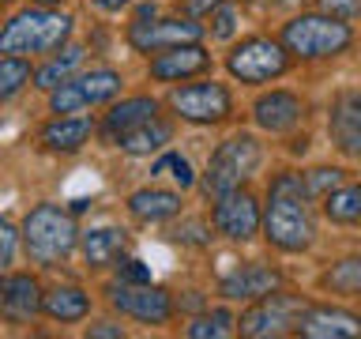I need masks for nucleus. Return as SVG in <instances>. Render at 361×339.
Masks as SVG:
<instances>
[{"mask_svg":"<svg viewBox=\"0 0 361 339\" xmlns=\"http://www.w3.org/2000/svg\"><path fill=\"white\" fill-rule=\"evenodd\" d=\"M305 200H309V192H305L301 174H279L271 181L264 234L282 253H305L316 242V222H312V211Z\"/></svg>","mask_w":361,"mask_h":339,"instance_id":"1","label":"nucleus"},{"mask_svg":"<svg viewBox=\"0 0 361 339\" xmlns=\"http://www.w3.org/2000/svg\"><path fill=\"white\" fill-rule=\"evenodd\" d=\"M72 34V16L53 8H27L11 16L0 30V53L4 56H34V53H53L61 49Z\"/></svg>","mask_w":361,"mask_h":339,"instance_id":"2","label":"nucleus"},{"mask_svg":"<svg viewBox=\"0 0 361 339\" xmlns=\"http://www.w3.org/2000/svg\"><path fill=\"white\" fill-rule=\"evenodd\" d=\"M23 245H27L34 264L56 268L79 245V230H75L72 211L56 208V203H38L23 219Z\"/></svg>","mask_w":361,"mask_h":339,"instance_id":"3","label":"nucleus"},{"mask_svg":"<svg viewBox=\"0 0 361 339\" xmlns=\"http://www.w3.org/2000/svg\"><path fill=\"white\" fill-rule=\"evenodd\" d=\"M350 42H354L350 23L327 16V11H320V16H293L286 27H282V45H286V53L301 56V61L335 56V53H343Z\"/></svg>","mask_w":361,"mask_h":339,"instance_id":"4","label":"nucleus"},{"mask_svg":"<svg viewBox=\"0 0 361 339\" xmlns=\"http://www.w3.org/2000/svg\"><path fill=\"white\" fill-rule=\"evenodd\" d=\"M259 166V143L256 136H230L226 143H219V151L211 155V166L203 174V192L207 196H226V192H237L241 181Z\"/></svg>","mask_w":361,"mask_h":339,"instance_id":"5","label":"nucleus"},{"mask_svg":"<svg viewBox=\"0 0 361 339\" xmlns=\"http://www.w3.org/2000/svg\"><path fill=\"white\" fill-rule=\"evenodd\" d=\"M305 309H309V305H305L298 294L271 290L267 298H256V305L241 316V321H237V328H241V335H248V339L286 335V332H298Z\"/></svg>","mask_w":361,"mask_h":339,"instance_id":"6","label":"nucleus"},{"mask_svg":"<svg viewBox=\"0 0 361 339\" xmlns=\"http://www.w3.org/2000/svg\"><path fill=\"white\" fill-rule=\"evenodd\" d=\"M226 68H230L233 79L241 83H267V79H279L290 68L286 45L271 42V38H245L241 45H233L230 56H226Z\"/></svg>","mask_w":361,"mask_h":339,"instance_id":"7","label":"nucleus"},{"mask_svg":"<svg viewBox=\"0 0 361 339\" xmlns=\"http://www.w3.org/2000/svg\"><path fill=\"white\" fill-rule=\"evenodd\" d=\"M121 76L113 68H94L87 76H75V79H64L61 87L49 90V109L53 113H75V109H87V106H98V102H109L121 95Z\"/></svg>","mask_w":361,"mask_h":339,"instance_id":"8","label":"nucleus"},{"mask_svg":"<svg viewBox=\"0 0 361 339\" xmlns=\"http://www.w3.org/2000/svg\"><path fill=\"white\" fill-rule=\"evenodd\" d=\"M106 294H109L113 309H121L124 316H135L143 324H166L173 316L169 294L151 287V282H113Z\"/></svg>","mask_w":361,"mask_h":339,"instance_id":"9","label":"nucleus"},{"mask_svg":"<svg viewBox=\"0 0 361 339\" xmlns=\"http://www.w3.org/2000/svg\"><path fill=\"white\" fill-rule=\"evenodd\" d=\"M203 38V27L196 19H135L128 27V45L140 53H162V49H173V45H188V42H200Z\"/></svg>","mask_w":361,"mask_h":339,"instance_id":"10","label":"nucleus"},{"mask_svg":"<svg viewBox=\"0 0 361 339\" xmlns=\"http://www.w3.org/2000/svg\"><path fill=\"white\" fill-rule=\"evenodd\" d=\"M169 106L177 109V117H185L192 124H214V121H226L230 117V90L222 83H192V87H180L169 95Z\"/></svg>","mask_w":361,"mask_h":339,"instance_id":"11","label":"nucleus"},{"mask_svg":"<svg viewBox=\"0 0 361 339\" xmlns=\"http://www.w3.org/2000/svg\"><path fill=\"white\" fill-rule=\"evenodd\" d=\"M259 208L256 200L248 196V192H226V196H219V203H214V230L226 234L230 242H248V237H256L259 230Z\"/></svg>","mask_w":361,"mask_h":339,"instance_id":"12","label":"nucleus"},{"mask_svg":"<svg viewBox=\"0 0 361 339\" xmlns=\"http://www.w3.org/2000/svg\"><path fill=\"white\" fill-rule=\"evenodd\" d=\"M327 132H331V143L343 155L361 158V95L357 90H343V95L331 102Z\"/></svg>","mask_w":361,"mask_h":339,"instance_id":"13","label":"nucleus"},{"mask_svg":"<svg viewBox=\"0 0 361 339\" xmlns=\"http://www.w3.org/2000/svg\"><path fill=\"white\" fill-rule=\"evenodd\" d=\"M298 335L305 339H357L361 335V316L350 309H331V305H316L305 309Z\"/></svg>","mask_w":361,"mask_h":339,"instance_id":"14","label":"nucleus"},{"mask_svg":"<svg viewBox=\"0 0 361 339\" xmlns=\"http://www.w3.org/2000/svg\"><path fill=\"white\" fill-rule=\"evenodd\" d=\"M42 313V290L30 275H8L0 282V316L8 324H30Z\"/></svg>","mask_w":361,"mask_h":339,"instance_id":"15","label":"nucleus"},{"mask_svg":"<svg viewBox=\"0 0 361 339\" xmlns=\"http://www.w3.org/2000/svg\"><path fill=\"white\" fill-rule=\"evenodd\" d=\"M154 117H158V102L154 98H147V95L124 98V102H117V106L106 113V121H102V136H106L109 143H121L128 132L143 129V124L154 121Z\"/></svg>","mask_w":361,"mask_h":339,"instance_id":"16","label":"nucleus"},{"mask_svg":"<svg viewBox=\"0 0 361 339\" xmlns=\"http://www.w3.org/2000/svg\"><path fill=\"white\" fill-rule=\"evenodd\" d=\"M282 275L275 268H264V264H248L241 271L222 279V298L230 302H256V298H267L271 290H279Z\"/></svg>","mask_w":361,"mask_h":339,"instance_id":"17","label":"nucleus"},{"mask_svg":"<svg viewBox=\"0 0 361 339\" xmlns=\"http://www.w3.org/2000/svg\"><path fill=\"white\" fill-rule=\"evenodd\" d=\"M207 64H211V53L200 42H188V45H173L162 56H154L151 76L154 79H188V76H200Z\"/></svg>","mask_w":361,"mask_h":339,"instance_id":"18","label":"nucleus"},{"mask_svg":"<svg viewBox=\"0 0 361 339\" xmlns=\"http://www.w3.org/2000/svg\"><path fill=\"white\" fill-rule=\"evenodd\" d=\"M252 117L259 129L267 132H290L293 124L301 121V102L298 95H290V90H271V95H264L252 106Z\"/></svg>","mask_w":361,"mask_h":339,"instance_id":"19","label":"nucleus"},{"mask_svg":"<svg viewBox=\"0 0 361 339\" xmlns=\"http://www.w3.org/2000/svg\"><path fill=\"white\" fill-rule=\"evenodd\" d=\"M79 245H83L87 268H109V264H117V260L124 256L128 234L117 230V226H102V230H87Z\"/></svg>","mask_w":361,"mask_h":339,"instance_id":"20","label":"nucleus"},{"mask_svg":"<svg viewBox=\"0 0 361 339\" xmlns=\"http://www.w3.org/2000/svg\"><path fill=\"white\" fill-rule=\"evenodd\" d=\"M90 132H94V121L90 117H61L49 129H42V143L53 155H72L90 140Z\"/></svg>","mask_w":361,"mask_h":339,"instance_id":"21","label":"nucleus"},{"mask_svg":"<svg viewBox=\"0 0 361 339\" xmlns=\"http://www.w3.org/2000/svg\"><path fill=\"white\" fill-rule=\"evenodd\" d=\"M128 211L140 222H166L180 211V196L169 189H140V192H132Z\"/></svg>","mask_w":361,"mask_h":339,"instance_id":"22","label":"nucleus"},{"mask_svg":"<svg viewBox=\"0 0 361 339\" xmlns=\"http://www.w3.org/2000/svg\"><path fill=\"white\" fill-rule=\"evenodd\" d=\"M42 313L53 316V321H83V316L90 313V294L79 290V287H53L49 294L42 298Z\"/></svg>","mask_w":361,"mask_h":339,"instance_id":"23","label":"nucleus"},{"mask_svg":"<svg viewBox=\"0 0 361 339\" xmlns=\"http://www.w3.org/2000/svg\"><path fill=\"white\" fill-rule=\"evenodd\" d=\"M320 287L331 294H343V298H361V256L338 260L335 268H327L320 275Z\"/></svg>","mask_w":361,"mask_h":339,"instance_id":"24","label":"nucleus"},{"mask_svg":"<svg viewBox=\"0 0 361 339\" xmlns=\"http://www.w3.org/2000/svg\"><path fill=\"white\" fill-rule=\"evenodd\" d=\"M79 61H83V49L79 45H68V49L61 56H53V61H45L38 72H34V87L38 90H53L61 87L64 79H72V72L79 68Z\"/></svg>","mask_w":361,"mask_h":339,"instance_id":"25","label":"nucleus"},{"mask_svg":"<svg viewBox=\"0 0 361 339\" xmlns=\"http://www.w3.org/2000/svg\"><path fill=\"white\" fill-rule=\"evenodd\" d=\"M324 211L331 222L357 226L361 222V185H338L331 196H324Z\"/></svg>","mask_w":361,"mask_h":339,"instance_id":"26","label":"nucleus"},{"mask_svg":"<svg viewBox=\"0 0 361 339\" xmlns=\"http://www.w3.org/2000/svg\"><path fill=\"white\" fill-rule=\"evenodd\" d=\"M169 140H173V129H169L166 121L154 117V121H147L143 129H135V132L124 136L121 147H124L128 155H151V151H162Z\"/></svg>","mask_w":361,"mask_h":339,"instance_id":"27","label":"nucleus"},{"mask_svg":"<svg viewBox=\"0 0 361 339\" xmlns=\"http://www.w3.org/2000/svg\"><path fill=\"white\" fill-rule=\"evenodd\" d=\"M27 83H30L27 56H0V102L16 98Z\"/></svg>","mask_w":361,"mask_h":339,"instance_id":"28","label":"nucleus"},{"mask_svg":"<svg viewBox=\"0 0 361 339\" xmlns=\"http://www.w3.org/2000/svg\"><path fill=\"white\" fill-rule=\"evenodd\" d=\"M230 332H233V316L226 313V309H214L207 316H196V321L185 328L188 339H222V335H230Z\"/></svg>","mask_w":361,"mask_h":339,"instance_id":"29","label":"nucleus"},{"mask_svg":"<svg viewBox=\"0 0 361 339\" xmlns=\"http://www.w3.org/2000/svg\"><path fill=\"white\" fill-rule=\"evenodd\" d=\"M301 181H305L309 200H324V196H331V192L343 185V170H335V166H316V170H309V174H301Z\"/></svg>","mask_w":361,"mask_h":339,"instance_id":"30","label":"nucleus"},{"mask_svg":"<svg viewBox=\"0 0 361 339\" xmlns=\"http://www.w3.org/2000/svg\"><path fill=\"white\" fill-rule=\"evenodd\" d=\"M169 237L180 242V245H211V226L203 219H185V222H177L173 230H169Z\"/></svg>","mask_w":361,"mask_h":339,"instance_id":"31","label":"nucleus"},{"mask_svg":"<svg viewBox=\"0 0 361 339\" xmlns=\"http://www.w3.org/2000/svg\"><path fill=\"white\" fill-rule=\"evenodd\" d=\"M166 170H173V181H177L180 189L196 185V174H192V162H188V158H180V155L158 158V162H154V174H166Z\"/></svg>","mask_w":361,"mask_h":339,"instance_id":"32","label":"nucleus"},{"mask_svg":"<svg viewBox=\"0 0 361 339\" xmlns=\"http://www.w3.org/2000/svg\"><path fill=\"white\" fill-rule=\"evenodd\" d=\"M233 30H237V11L230 4H219L211 11V34L214 38H230Z\"/></svg>","mask_w":361,"mask_h":339,"instance_id":"33","label":"nucleus"},{"mask_svg":"<svg viewBox=\"0 0 361 339\" xmlns=\"http://www.w3.org/2000/svg\"><path fill=\"white\" fill-rule=\"evenodd\" d=\"M320 11L335 19H357L361 16V0H320Z\"/></svg>","mask_w":361,"mask_h":339,"instance_id":"34","label":"nucleus"},{"mask_svg":"<svg viewBox=\"0 0 361 339\" xmlns=\"http://www.w3.org/2000/svg\"><path fill=\"white\" fill-rule=\"evenodd\" d=\"M16 226H11L8 219H0V271H4L11 264V256H16Z\"/></svg>","mask_w":361,"mask_h":339,"instance_id":"35","label":"nucleus"},{"mask_svg":"<svg viewBox=\"0 0 361 339\" xmlns=\"http://www.w3.org/2000/svg\"><path fill=\"white\" fill-rule=\"evenodd\" d=\"M117 275L121 282H151V268L140 260H124V264H117Z\"/></svg>","mask_w":361,"mask_h":339,"instance_id":"36","label":"nucleus"},{"mask_svg":"<svg viewBox=\"0 0 361 339\" xmlns=\"http://www.w3.org/2000/svg\"><path fill=\"white\" fill-rule=\"evenodd\" d=\"M87 335H90V339H121L124 328H121V324H109V321H98V324L87 328Z\"/></svg>","mask_w":361,"mask_h":339,"instance_id":"37","label":"nucleus"},{"mask_svg":"<svg viewBox=\"0 0 361 339\" xmlns=\"http://www.w3.org/2000/svg\"><path fill=\"white\" fill-rule=\"evenodd\" d=\"M219 4H222V0H188L185 11H188V19H200V16H211Z\"/></svg>","mask_w":361,"mask_h":339,"instance_id":"38","label":"nucleus"},{"mask_svg":"<svg viewBox=\"0 0 361 339\" xmlns=\"http://www.w3.org/2000/svg\"><path fill=\"white\" fill-rule=\"evenodd\" d=\"M94 4H98L102 11H121L124 4H132V0H94Z\"/></svg>","mask_w":361,"mask_h":339,"instance_id":"39","label":"nucleus"},{"mask_svg":"<svg viewBox=\"0 0 361 339\" xmlns=\"http://www.w3.org/2000/svg\"><path fill=\"white\" fill-rule=\"evenodd\" d=\"M135 19H154V4H140L135 8Z\"/></svg>","mask_w":361,"mask_h":339,"instance_id":"40","label":"nucleus"},{"mask_svg":"<svg viewBox=\"0 0 361 339\" xmlns=\"http://www.w3.org/2000/svg\"><path fill=\"white\" fill-rule=\"evenodd\" d=\"M185 309H203V298H200V294H188V298H185Z\"/></svg>","mask_w":361,"mask_h":339,"instance_id":"41","label":"nucleus"},{"mask_svg":"<svg viewBox=\"0 0 361 339\" xmlns=\"http://www.w3.org/2000/svg\"><path fill=\"white\" fill-rule=\"evenodd\" d=\"M90 208V200H72V215H83Z\"/></svg>","mask_w":361,"mask_h":339,"instance_id":"42","label":"nucleus"},{"mask_svg":"<svg viewBox=\"0 0 361 339\" xmlns=\"http://www.w3.org/2000/svg\"><path fill=\"white\" fill-rule=\"evenodd\" d=\"M34 4H42V8H53V4H61V0H34Z\"/></svg>","mask_w":361,"mask_h":339,"instance_id":"43","label":"nucleus"},{"mask_svg":"<svg viewBox=\"0 0 361 339\" xmlns=\"http://www.w3.org/2000/svg\"><path fill=\"white\" fill-rule=\"evenodd\" d=\"M0 4H8V0H0Z\"/></svg>","mask_w":361,"mask_h":339,"instance_id":"44","label":"nucleus"}]
</instances>
